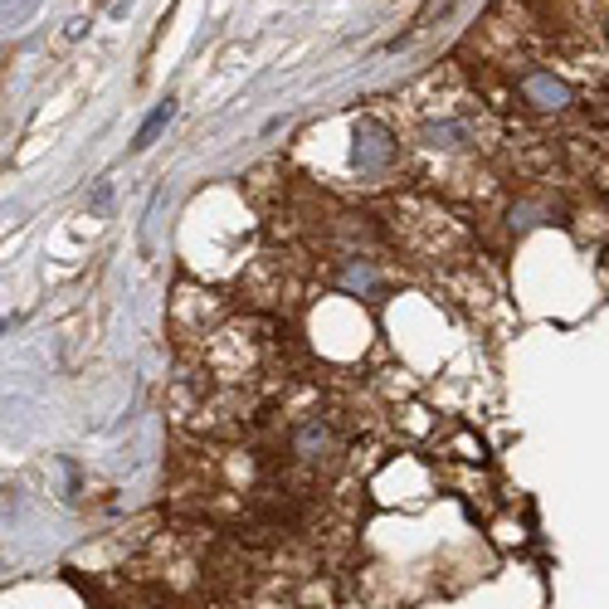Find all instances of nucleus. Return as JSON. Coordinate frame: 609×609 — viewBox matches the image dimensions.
I'll return each instance as SVG.
<instances>
[{
	"mask_svg": "<svg viewBox=\"0 0 609 609\" xmlns=\"http://www.w3.org/2000/svg\"><path fill=\"white\" fill-rule=\"evenodd\" d=\"M171 117H176V103H171V98H166V103H156V113L142 122V132H137V142H132V147H137V152H147V147L156 142V132H161Z\"/></svg>",
	"mask_w": 609,
	"mask_h": 609,
	"instance_id": "20e7f679",
	"label": "nucleus"
},
{
	"mask_svg": "<svg viewBox=\"0 0 609 609\" xmlns=\"http://www.w3.org/2000/svg\"><path fill=\"white\" fill-rule=\"evenodd\" d=\"M522 98H527L532 108H541V113H561V108L571 103V88L556 74H546V69H532V74L522 78Z\"/></svg>",
	"mask_w": 609,
	"mask_h": 609,
	"instance_id": "f257e3e1",
	"label": "nucleus"
},
{
	"mask_svg": "<svg viewBox=\"0 0 609 609\" xmlns=\"http://www.w3.org/2000/svg\"><path fill=\"white\" fill-rule=\"evenodd\" d=\"M293 444H298V454H303V458H322L327 449H332V429H327L322 419H307Z\"/></svg>",
	"mask_w": 609,
	"mask_h": 609,
	"instance_id": "7ed1b4c3",
	"label": "nucleus"
},
{
	"mask_svg": "<svg viewBox=\"0 0 609 609\" xmlns=\"http://www.w3.org/2000/svg\"><path fill=\"white\" fill-rule=\"evenodd\" d=\"M390 156H395L390 132L376 127V122H361V127H356V166H361V171H381V166H390Z\"/></svg>",
	"mask_w": 609,
	"mask_h": 609,
	"instance_id": "f03ea898",
	"label": "nucleus"
},
{
	"mask_svg": "<svg viewBox=\"0 0 609 609\" xmlns=\"http://www.w3.org/2000/svg\"><path fill=\"white\" fill-rule=\"evenodd\" d=\"M342 283L351 288V293H371V288H376V273H371L366 264H351V268H346Z\"/></svg>",
	"mask_w": 609,
	"mask_h": 609,
	"instance_id": "39448f33",
	"label": "nucleus"
}]
</instances>
